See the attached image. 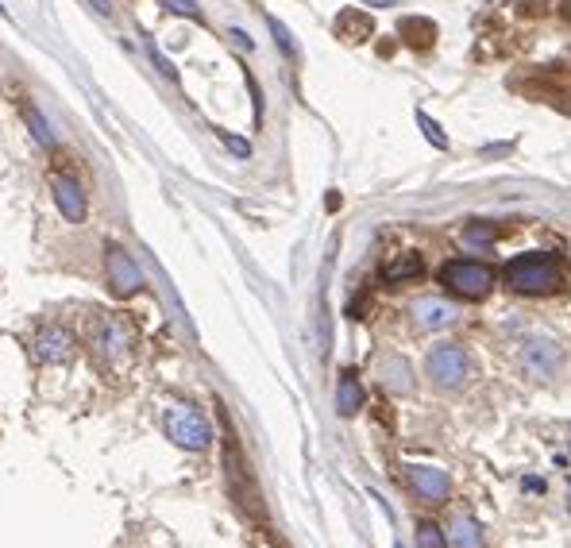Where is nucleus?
<instances>
[{"label":"nucleus","instance_id":"10","mask_svg":"<svg viewBox=\"0 0 571 548\" xmlns=\"http://www.w3.org/2000/svg\"><path fill=\"white\" fill-rule=\"evenodd\" d=\"M409 487L417 491V498L421 502H444L448 498V491H452V483H448V475L440 471V467H425V464H417V467H409Z\"/></svg>","mask_w":571,"mask_h":548},{"label":"nucleus","instance_id":"23","mask_svg":"<svg viewBox=\"0 0 571 548\" xmlns=\"http://www.w3.org/2000/svg\"><path fill=\"white\" fill-rule=\"evenodd\" d=\"M271 31H274V39H278V47H282V51L290 55V51H294V43H290V35H286V28H282L278 20H271Z\"/></svg>","mask_w":571,"mask_h":548},{"label":"nucleus","instance_id":"19","mask_svg":"<svg viewBox=\"0 0 571 548\" xmlns=\"http://www.w3.org/2000/svg\"><path fill=\"white\" fill-rule=\"evenodd\" d=\"M417 545L421 548H448V537L440 533V525L421 521V525H417Z\"/></svg>","mask_w":571,"mask_h":548},{"label":"nucleus","instance_id":"6","mask_svg":"<svg viewBox=\"0 0 571 548\" xmlns=\"http://www.w3.org/2000/svg\"><path fill=\"white\" fill-rule=\"evenodd\" d=\"M105 271H109V282H112V294H120V298H132L143 290V274H139L136 259L124 251V247L112 244L105 251Z\"/></svg>","mask_w":571,"mask_h":548},{"label":"nucleus","instance_id":"5","mask_svg":"<svg viewBox=\"0 0 571 548\" xmlns=\"http://www.w3.org/2000/svg\"><path fill=\"white\" fill-rule=\"evenodd\" d=\"M517 367H521V375H525V379H533V383H548V379H556V375H560V367H564V352H560V344H552V340H529V344L521 348V356H517Z\"/></svg>","mask_w":571,"mask_h":548},{"label":"nucleus","instance_id":"24","mask_svg":"<svg viewBox=\"0 0 571 548\" xmlns=\"http://www.w3.org/2000/svg\"><path fill=\"white\" fill-rule=\"evenodd\" d=\"M224 143H228V147H232V151H236L240 159H247V155H251V143H247V139H240V136H224Z\"/></svg>","mask_w":571,"mask_h":548},{"label":"nucleus","instance_id":"26","mask_svg":"<svg viewBox=\"0 0 571 548\" xmlns=\"http://www.w3.org/2000/svg\"><path fill=\"white\" fill-rule=\"evenodd\" d=\"M232 39H236V43H240V47H247V51H251V39H247L244 31H232Z\"/></svg>","mask_w":571,"mask_h":548},{"label":"nucleus","instance_id":"17","mask_svg":"<svg viewBox=\"0 0 571 548\" xmlns=\"http://www.w3.org/2000/svg\"><path fill=\"white\" fill-rule=\"evenodd\" d=\"M498 232H502V228H494V224H483V220H479V224H467V228H463V240H467V244L487 247V244L498 240Z\"/></svg>","mask_w":571,"mask_h":548},{"label":"nucleus","instance_id":"8","mask_svg":"<svg viewBox=\"0 0 571 548\" xmlns=\"http://www.w3.org/2000/svg\"><path fill=\"white\" fill-rule=\"evenodd\" d=\"M31 352H35L39 363H66V359L74 356V336L62 329V325H47V329L35 332Z\"/></svg>","mask_w":571,"mask_h":548},{"label":"nucleus","instance_id":"29","mask_svg":"<svg viewBox=\"0 0 571 548\" xmlns=\"http://www.w3.org/2000/svg\"><path fill=\"white\" fill-rule=\"evenodd\" d=\"M0 12H4V4H0Z\"/></svg>","mask_w":571,"mask_h":548},{"label":"nucleus","instance_id":"4","mask_svg":"<svg viewBox=\"0 0 571 548\" xmlns=\"http://www.w3.org/2000/svg\"><path fill=\"white\" fill-rule=\"evenodd\" d=\"M166 437L174 440L178 448L201 452V448H209L213 429H209V421L193 410V406H186V402H174V406L166 410Z\"/></svg>","mask_w":571,"mask_h":548},{"label":"nucleus","instance_id":"16","mask_svg":"<svg viewBox=\"0 0 571 548\" xmlns=\"http://www.w3.org/2000/svg\"><path fill=\"white\" fill-rule=\"evenodd\" d=\"M336 31H340V35H344V39H355V43H363V39H367V35H371V20H367V16H355V12H344V16H340V20H336Z\"/></svg>","mask_w":571,"mask_h":548},{"label":"nucleus","instance_id":"1","mask_svg":"<svg viewBox=\"0 0 571 548\" xmlns=\"http://www.w3.org/2000/svg\"><path fill=\"white\" fill-rule=\"evenodd\" d=\"M506 282L517 294H529V298H541V294H556L564 271L556 263V255L548 251H529V255H517L514 263L506 267Z\"/></svg>","mask_w":571,"mask_h":548},{"label":"nucleus","instance_id":"3","mask_svg":"<svg viewBox=\"0 0 571 548\" xmlns=\"http://www.w3.org/2000/svg\"><path fill=\"white\" fill-rule=\"evenodd\" d=\"M425 375H429V383L436 390H460L467 383V375H471V359H467L460 344H440L425 359Z\"/></svg>","mask_w":571,"mask_h":548},{"label":"nucleus","instance_id":"14","mask_svg":"<svg viewBox=\"0 0 571 548\" xmlns=\"http://www.w3.org/2000/svg\"><path fill=\"white\" fill-rule=\"evenodd\" d=\"M382 386L386 390H394V394H409L413 390V379H409V363L406 359H398V356H390V359H382Z\"/></svg>","mask_w":571,"mask_h":548},{"label":"nucleus","instance_id":"9","mask_svg":"<svg viewBox=\"0 0 571 548\" xmlns=\"http://www.w3.org/2000/svg\"><path fill=\"white\" fill-rule=\"evenodd\" d=\"M409 313H413V325L421 332H440L460 321V309L444 298H421V302H413Z\"/></svg>","mask_w":571,"mask_h":548},{"label":"nucleus","instance_id":"11","mask_svg":"<svg viewBox=\"0 0 571 548\" xmlns=\"http://www.w3.org/2000/svg\"><path fill=\"white\" fill-rule=\"evenodd\" d=\"M55 201L58 209H62V217L70 220V224H82L85 213H89V197H85L82 182L78 178H55Z\"/></svg>","mask_w":571,"mask_h":548},{"label":"nucleus","instance_id":"25","mask_svg":"<svg viewBox=\"0 0 571 548\" xmlns=\"http://www.w3.org/2000/svg\"><path fill=\"white\" fill-rule=\"evenodd\" d=\"M93 8H97L101 16H109V12H112V0H93Z\"/></svg>","mask_w":571,"mask_h":548},{"label":"nucleus","instance_id":"2","mask_svg":"<svg viewBox=\"0 0 571 548\" xmlns=\"http://www.w3.org/2000/svg\"><path fill=\"white\" fill-rule=\"evenodd\" d=\"M440 282L456 294V298H467V302H479L494 290V271L487 263H475V259H452L440 267Z\"/></svg>","mask_w":571,"mask_h":548},{"label":"nucleus","instance_id":"15","mask_svg":"<svg viewBox=\"0 0 571 548\" xmlns=\"http://www.w3.org/2000/svg\"><path fill=\"white\" fill-rule=\"evenodd\" d=\"M359 406H363V386H359V379H355L352 371H344V379L336 386V410L344 413V417H352Z\"/></svg>","mask_w":571,"mask_h":548},{"label":"nucleus","instance_id":"21","mask_svg":"<svg viewBox=\"0 0 571 548\" xmlns=\"http://www.w3.org/2000/svg\"><path fill=\"white\" fill-rule=\"evenodd\" d=\"M24 116H28V124H31V132H35V139H39L43 147H55V136H51V128L43 124V116L31 109V105H24Z\"/></svg>","mask_w":571,"mask_h":548},{"label":"nucleus","instance_id":"18","mask_svg":"<svg viewBox=\"0 0 571 548\" xmlns=\"http://www.w3.org/2000/svg\"><path fill=\"white\" fill-rule=\"evenodd\" d=\"M421 274V259L417 255H406V259H398L394 267H386V282H402V278H417Z\"/></svg>","mask_w":571,"mask_h":548},{"label":"nucleus","instance_id":"12","mask_svg":"<svg viewBox=\"0 0 571 548\" xmlns=\"http://www.w3.org/2000/svg\"><path fill=\"white\" fill-rule=\"evenodd\" d=\"M398 31L406 35L409 47H417V51H429L436 43V24L433 20H425V16H406L402 24H398Z\"/></svg>","mask_w":571,"mask_h":548},{"label":"nucleus","instance_id":"22","mask_svg":"<svg viewBox=\"0 0 571 548\" xmlns=\"http://www.w3.org/2000/svg\"><path fill=\"white\" fill-rule=\"evenodd\" d=\"M170 12H178V16H190V20H201V8L193 4V0H163Z\"/></svg>","mask_w":571,"mask_h":548},{"label":"nucleus","instance_id":"7","mask_svg":"<svg viewBox=\"0 0 571 548\" xmlns=\"http://www.w3.org/2000/svg\"><path fill=\"white\" fill-rule=\"evenodd\" d=\"M93 344H97V352L116 367V363H124V359H128L132 332H128V325H124L120 317H101V321H97V329H93Z\"/></svg>","mask_w":571,"mask_h":548},{"label":"nucleus","instance_id":"27","mask_svg":"<svg viewBox=\"0 0 571 548\" xmlns=\"http://www.w3.org/2000/svg\"><path fill=\"white\" fill-rule=\"evenodd\" d=\"M359 4H371V8H390L394 0H359Z\"/></svg>","mask_w":571,"mask_h":548},{"label":"nucleus","instance_id":"30","mask_svg":"<svg viewBox=\"0 0 571 548\" xmlns=\"http://www.w3.org/2000/svg\"><path fill=\"white\" fill-rule=\"evenodd\" d=\"M398 548H406V545H398Z\"/></svg>","mask_w":571,"mask_h":548},{"label":"nucleus","instance_id":"13","mask_svg":"<svg viewBox=\"0 0 571 548\" xmlns=\"http://www.w3.org/2000/svg\"><path fill=\"white\" fill-rule=\"evenodd\" d=\"M448 548H487L483 529L475 518H456L448 525Z\"/></svg>","mask_w":571,"mask_h":548},{"label":"nucleus","instance_id":"20","mask_svg":"<svg viewBox=\"0 0 571 548\" xmlns=\"http://www.w3.org/2000/svg\"><path fill=\"white\" fill-rule=\"evenodd\" d=\"M417 128L425 132V139H429L433 147H440V151H448V136L440 132V124H436L433 116H425V112H417Z\"/></svg>","mask_w":571,"mask_h":548},{"label":"nucleus","instance_id":"28","mask_svg":"<svg viewBox=\"0 0 571 548\" xmlns=\"http://www.w3.org/2000/svg\"><path fill=\"white\" fill-rule=\"evenodd\" d=\"M568 514H571V491H568Z\"/></svg>","mask_w":571,"mask_h":548}]
</instances>
